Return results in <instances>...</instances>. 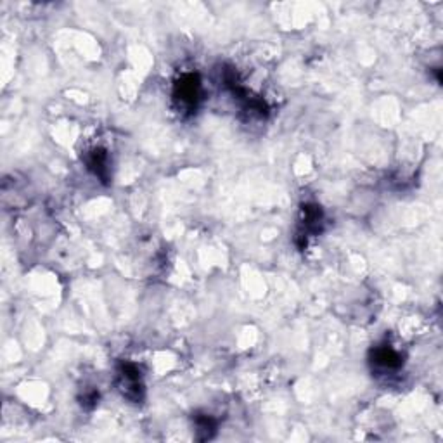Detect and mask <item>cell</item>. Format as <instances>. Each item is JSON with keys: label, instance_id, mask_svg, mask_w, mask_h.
I'll return each instance as SVG.
<instances>
[{"label": "cell", "instance_id": "6da1fadb", "mask_svg": "<svg viewBox=\"0 0 443 443\" xmlns=\"http://www.w3.org/2000/svg\"><path fill=\"white\" fill-rule=\"evenodd\" d=\"M118 388L125 399L132 402H141L144 395V384H142L141 373L137 366L130 362H123L118 367Z\"/></svg>", "mask_w": 443, "mask_h": 443}, {"label": "cell", "instance_id": "7a4b0ae2", "mask_svg": "<svg viewBox=\"0 0 443 443\" xmlns=\"http://www.w3.org/2000/svg\"><path fill=\"white\" fill-rule=\"evenodd\" d=\"M174 97L182 107L187 111L196 109L201 97V81L198 75H184L180 80L175 83Z\"/></svg>", "mask_w": 443, "mask_h": 443}, {"label": "cell", "instance_id": "3957f363", "mask_svg": "<svg viewBox=\"0 0 443 443\" xmlns=\"http://www.w3.org/2000/svg\"><path fill=\"white\" fill-rule=\"evenodd\" d=\"M373 362L374 366L379 367L383 371H393L399 369L403 364L402 355L392 348L390 345H383V347H377L373 350Z\"/></svg>", "mask_w": 443, "mask_h": 443}, {"label": "cell", "instance_id": "277c9868", "mask_svg": "<svg viewBox=\"0 0 443 443\" xmlns=\"http://www.w3.org/2000/svg\"><path fill=\"white\" fill-rule=\"evenodd\" d=\"M322 220H324V218H322L321 206H317V204H305V206H303V222H301L303 230H299L298 237L307 239V234L319 232L322 226Z\"/></svg>", "mask_w": 443, "mask_h": 443}, {"label": "cell", "instance_id": "5b68a950", "mask_svg": "<svg viewBox=\"0 0 443 443\" xmlns=\"http://www.w3.org/2000/svg\"><path fill=\"white\" fill-rule=\"evenodd\" d=\"M89 168L104 182L107 180V156L103 149H94L89 156Z\"/></svg>", "mask_w": 443, "mask_h": 443}, {"label": "cell", "instance_id": "8992f818", "mask_svg": "<svg viewBox=\"0 0 443 443\" xmlns=\"http://www.w3.org/2000/svg\"><path fill=\"white\" fill-rule=\"evenodd\" d=\"M194 425H196L198 438L201 436V433H204L203 440H210L213 436L215 429H217V422L213 421L211 416H206V414H201V416H196L194 418Z\"/></svg>", "mask_w": 443, "mask_h": 443}]
</instances>
